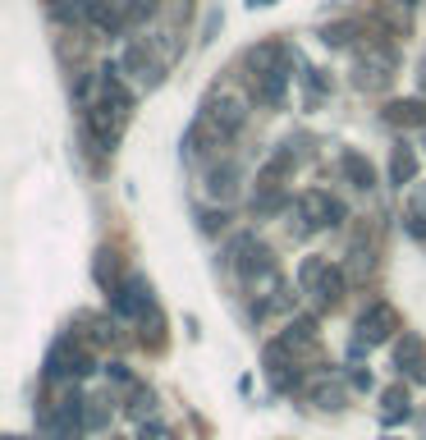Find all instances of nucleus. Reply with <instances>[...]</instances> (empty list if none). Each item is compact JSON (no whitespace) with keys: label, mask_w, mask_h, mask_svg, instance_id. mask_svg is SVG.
Listing matches in <instances>:
<instances>
[{"label":"nucleus","mask_w":426,"mask_h":440,"mask_svg":"<svg viewBox=\"0 0 426 440\" xmlns=\"http://www.w3.org/2000/svg\"><path fill=\"white\" fill-rule=\"evenodd\" d=\"M124 124H129V110H120L110 96H101L96 106L83 110V133L101 147V152H115V142H120L124 133Z\"/></svg>","instance_id":"obj_1"},{"label":"nucleus","mask_w":426,"mask_h":440,"mask_svg":"<svg viewBox=\"0 0 426 440\" xmlns=\"http://www.w3.org/2000/svg\"><path fill=\"white\" fill-rule=\"evenodd\" d=\"M229 261L239 266L243 280H266V275H275V253L266 243H257V234H239V239L229 243Z\"/></svg>","instance_id":"obj_2"},{"label":"nucleus","mask_w":426,"mask_h":440,"mask_svg":"<svg viewBox=\"0 0 426 440\" xmlns=\"http://www.w3.org/2000/svg\"><path fill=\"white\" fill-rule=\"evenodd\" d=\"M395 331H399V312L390 303L376 298V303L362 307V317H358V339H362V344H385Z\"/></svg>","instance_id":"obj_3"},{"label":"nucleus","mask_w":426,"mask_h":440,"mask_svg":"<svg viewBox=\"0 0 426 440\" xmlns=\"http://www.w3.org/2000/svg\"><path fill=\"white\" fill-rule=\"evenodd\" d=\"M110 303L120 317H142V312H152V280H142V275H129L120 285L110 289Z\"/></svg>","instance_id":"obj_4"},{"label":"nucleus","mask_w":426,"mask_h":440,"mask_svg":"<svg viewBox=\"0 0 426 440\" xmlns=\"http://www.w3.org/2000/svg\"><path fill=\"white\" fill-rule=\"evenodd\" d=\"M298 207H303V216H307V229L344 225V216H349V207H344V202H335L330 193H321V188L303 193V198H298Z\"/></svg>","instance_id":"obj_5"},{"label":"nucleus","mask_w":426,"mask_h":440,"mask_svg":"<svg viewBox=\"0 0 426 440\" xmlns=\"http://www.w3.org/2000/svg\"><path fill=\"white\" fill-rule=\"evenodd\" d=\"M78 10H83V18H88L92 28H101V32H124L129 28V18L120 14L115 0H78Z\"/></svg>","instance_id":"obj_6"},{"label":"nucleus","mask_w":426,"mask_h":440,"mask_svg":"<svg viewBox=\"0 0 426 440\" xmlns=\"http://www.w3.org/2000/svg\"><path fill=\"white\" fill-rule=\"evenodd\" d=\"M339 174H344L353 188H362V193L376 183V170H371V161H367L362 152H339Z\"/></svg>","instance_id":"obj_7"},{"label":"nucleus","mask_w":426,"mask_h":440,"mask_svg":"<svg viewBox=\"0 0 426 440\" xmlns=\"http://www.w3.org/2000/svg\"><path fill=\"white\" fill-rule=\"evenodd\" d=\"M344 289H349V275L339 271V266H325V271H321V280L312 285V294H317L321 307H335L339 298H344Z\"/></svg>","instance_id":"obj_8"},{"label":"nucleus","mask_w":426,"mask_h":440,"mask_svg":"<svg viewBox=\"0 0 426 440\" xmlns=\"http://www.w3.org/2000/svg\"><path fill=\"white\" fill-rule=\"evenodd\" d=\"M284 88H289V69L280 64V69H266V74H261V83L252 88V96H257L261 106H275V101L284 96Z\"/></svg>","instance_id":"obj_9"},{"label":"nucleus","mask_w":426,"mask_h":440,"mask_svg":"<svg viewBox=\"0 0 426 440\" xmlns=\"http://www.w3.org/2000/svg\"><path fill=\"white\" fill-rule=\"evenodd\" d=\"M390 124H403V129H422L426 124V96H412V101H390Z\"/></svg>","instance_id":"obj_10"},{"label":"nucleus","mask_w":426,"mask_h":440,"mask_svg":"<svg viewBox=\"0 0 426 440\" xmlns=\"http://www.w3.org/2000/svg\"><path fill=\"white\" fill-rule=\"evenodd\" d=\"M412 179H417V152L412 147H395V156H390V183L408 188Z\"/></svg>","instance_id":"obj_11"},{"label":"nucleus","mask_w":426,"mask_h":440,"mask_svg":"<svg viewBox=\"0 0 426 440\" xmlns=\"http://www.w3.org/2000/svg\"><path fill=\"white\" fill-rule=\"evenodd\" d=\"M422 358H426V349H422L417 335H403V344H395V367H399V372H408V376H412Z\"/></svg>","instance_id":"obj_12"},{"label":"nucleus","mask_w":426,"mask_h":440,"mask_svg":"<svg viewBox=\"0 0 426 440\" xmlns=\"http://www.w3.org/2000/svg\"><path fill=\"white\" fill-rule=\"evenodd\" d=\"M234 179H239V161H225V166H215L211 174H207V193H215V198H220V193H229V188H234Z\"/></svg>","instance_id":"obj_13"},{"label":"nucleus","mask_w":426,"mask_h":440,"mask_svg":"<svg viewBox=\"0 0 426 440\" xmlns=\"http://www.w3.org/2000/svg\"><path fill=\"white\" fill-rule=\"evenodd\" d=\"M353 37H358V23H353V18H344V23H325V28H321V42L325 46H349Z\"/></svg>","instance_id":"obj_14"},{"label":"nucleus","mask_w":426,"mask_h":440,"mask_svg":"<svg viewBox=\"0 0 426 440\" xmlns=\"http://www.w3.org/2000/svg\"><path fill=\"white\" fill-rule=\"evenodd\" d=\"M284 339H289V344H312V339H317V321H312V317H293L289 331H284Z\"/></svg>","instance_id":"obj_15"},{"label":"nucleus","mask_w":426,"mask_h":440,"mask_svg":"<svg viewBox=\"0 0 426 440\" xmlns=\"http://www.w3.org/2000/svg\"><path fill=\"white\" fill-rule=\"evenodd\" d=\"M115 271H120V257H115V248H101V253H96V280L115 289Z\"/></svg>","instance_id":"obj_16"},{"label":"nucleus","mask_w":426,"mask_h":440,"mask_svg":"<svg viewBox=\"0 0 426 440\" xmlns=\"http://www.w3.org/2000/svg\"><path fill=\"white\" fill-rule=\"evenodd\" d=\"M312 399H317V409H344V390H339V385H317V390H312Z\"/></svg>","instance_id":"obj_17"},{"label":"nucleus","mask_w":426,"mask_h":440,"mask_svg":"<svg viewBox=\"0 0 426 440\" xmlns=\"http://www.w3.org/2000/svg\"><path fill=\"white\" fill-rule=\"evenodd\" d=\"M325 266H330L325 257H307L303 266H298V285H303V289H312V285L321 280V271H325Z\"/></svg>","instance_id":"obj_18"},{"label":"nucleus","mask_w":426,"mask_h":440,"mask_svg":"<svg viewBox=\"0 0 426 440\" xmlns=\"http://www.w3.org/2000/svg\"><path fill=\"white\" fill-rule=\"evenodd\" d=\"M156 14V0H129V10H124V18H129V28L133 23H142V18Z\"/></svg>","instance_id":"obj_19"},{"label":"nucleus","mask_w":426,"mask_h":440,"mask_svg":"<svg viewBox=\"0 0 426 440\" xmlns=\"http://www.w3.org/2000/svg\"><path fill=\"white\" fill-rule=\"evenodd\" d=\"M152 409H156L152 390H142V385H133V404H129V413H133V417H147Z\"/></svg>","instance_id":"obj_20"},{"label":"nucleus","mask_w":426,"mask_h":440,"mask_svg":"<svg viewBox=\"0 0 426 440\" xmlns=\"http://www.w3.org/2000/svg\"><path fill=\"white\" fill-rule=\"evenodd\" d=\"M198 220H202V234H215V229L229 225V211H198Z\"/></svg>","instance_id":"obj_21"},{"label":"nucleus","mask_w":426,"mask_h":440,"mask_svg":"<svg viewBox=\"0 0 426 440\" xmlns=\"http://www.w3.org/2000/svg\"><path fill=\"white\" fill-rule=\"evenodd\" d=\"M412 211L426 216V188H417V193H412Z\"/></svg>","instance_id":"obj_22"},{"label":"nucleus","mask_w":426,"mask_h":440,"mask_svg":"<svg viewBox=\"0 0 426 440\" xmlns=\"http://www.w3.org/2000/svg\"><path fill=\"white\" fill-rule=\"evenodd\" d=\"M353 385H358V390H371V372H353Z\"/></svg>","instance_id":"obj_23"},{"label":"nucleus","mask_w":426,"mask_h":440,"mask_svg":"<svg viewBox=\"0 0 426 440\" xmlns=\"http://www.w3.org/2000/svg\"><path fill=\"white\" fill-rule=\"evenodd\" d=\"M412 380H422V385H426V358H422V363H417V372H412Z\"/></svg>","instance_id":"obj_24"},{"label":"nucleus","mask_w":426,"mask_h":440,"mask_svg":"<svg viewBox=\"0 0 426 440\" xmlns=\"http://www.w3.org/2000/svg\"><path fill=\"white\" fill-rule=\"evenodd\" d=\"M46 5H51V10H69V0H46Z\"/></svg>","instance_id":"obj_25"},{"label":"nucleus","mask_w":426,"mask_h":440,"mask_svg":"<svg viewBox=\"0 0 426 440\" xmlns=\"http://www.w3.org/2000/svg\"><path fill=\"white\" fill-rule=\"evenodd\" d=\"M422 96H426V60H422Z\"/></svg>","instance_id":"obj_26"},{"label":"nucleus","mask_w":426,"mask_h":440,"mask_svg":"<svg viewBox=\"0 0 426 440\" xmlns=\"http://www.w3.org/2000/svg\"><path fill=\"white\" fill-rule=\"evenodd\" d=\"M252 5H275V0H252Z\"/></svg>","instance_id":"obj_27"},{"label":"nucleus","mask_w":426,"mask_h":440,"mask_svg":"<svg viewBox=\"0 0 426 440\" xmlns=\"http://www.w3.org/2000/svg\"><path fill=\"white\" fill-rule=\"evenodd\" d=\"M399 5H417V0H399Z\"/></svg>","instance_id":"obj_28"}]
</instances>
